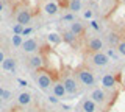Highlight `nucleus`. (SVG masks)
Instances as JSON below:
<instances>
[{
	"label": "nucleus",
	"mask_w": 125,
	"mask_h": 112,
	"mask_svg": "<svg viewBox=\"0 0 125 112\" xmlns=\"http://www.w3.org/2000/svg\"><path fill=\"white\" fill-rule=\"evenodd\" d=\"M117 95V92H108L102 87H92L91 94H89V98L92 100L94 103L97 104V107L100 109V112H108L109 107H111L113 101H114V96Z\"/></svg>",
	"instance_id": "1"
},
{
	"label": "nucleus",
	"mask_w": 125,
	"mask_h": 112,
	"mask_svg": "<svg viewBox=\"0 0 125 112\" xmlns=\"http://www.w3.org/2000/svg\"><path fill=\"white\" fill-rule=\"evenodd\" d=\"M73 75L78 81V84L83 87H88V89H92L95 87L97 84V79H95V75L92 73L91 69H88L86 65H78V67L73 70Z\"/></svg>",
	"instance_id": "2"
},
{
	"label": "nucleus",
	"mask_w": 125,
	"mask_h": 112,
	"mask_svg": "<svg viewBox=\"0 0 125 112\" xmlns=\"http://www.w3.org/2000/svg\"><path fill=\"white\" fill-rule=\"evenodd\" d=\"M60 81L62 83V86H64V89H66V92H67L69 96H75V95H78V92H80V84H78L75 75H73V70H70V69H66L64 72H61Z\"/></svg>",
	"instance_id": "3"
},
{
	"label": "nucleus",
	"mask_w": 125,
	"mask_h": 112,
	"mask_svg": "<svg viewBox=\"0 0 125 112\" xmlns=\"http://www.w3.org/2000/svg\"><path fill=\"white\" fill-rule=\"evenodd\" d=\"M34 81H36L38 87L41 89V90H49V89H52L53 83H55L52 73L49 70H44V69L34 72Z\"/></svg>",
	"instance_id": "4"
},
{
	"label": "nucleus",
	"mask_w": 125,
	"mask_h": 112,
	"mask_svg": "<svg viewBox=\"0 0 125 112\" xmlns=\"http://www.w3.org/2000/svg\"><path fill=\"white\" fill-rule=\"evenodd\" d=\"M89 62L92 65H95V67H106L109 64V58L103 52H95L89 55Z\"/></svg>",
	"instance_id": "5"
},
{
	"label": "nucleus",
	"mask_w": 125,
	"mask_h": 112,
	"mask_svg": "<svg viewBox=\"0 0 125 112\" xmlns=\"http://www.w3.org/2000/svg\"><path fill=\"white\" fill-rule=\"evenodd\" d=\"M102 83V89L108 92H116V87H117V78L114 73H105L100 79Z\"/></svg>",
	"instance_id": "6"
},
{
	"label": "nucleus",
	"mask_w": 125,
	"mask_h": 112,
	"mask_svg": "<svg viewBox=\"0 0 125 112\" xmlns=\"http://www.w3.org/2000/svg\"><path fill=\"white\" fill-rule=\"evenodd\" d=\"M27 64H28L30 69H33V70L36 72V70H41V69H44L45 59H44V56H42L41 53H33V55L28 58Z\"/></svg>",
	"instance_id": "7"
},
{
	"label": "nucleus",
	"mask_w": 125,
	"mask_h": 112,
	"mask_svg": "<svg viewBox=\"0 0 125 112\" xmlns=\"http://www.w3.org/2000/svg\"><path fill=\"white\" fill-rule=\"evenodd\" d=\"M78 111L80 112H100V109L97 107V104L94 103L89 96H86V98H83L80 101V104H78Z\"/></svg>",
	"instance_id": "8"
},
{
	"label": "nucleus",
	"mask_w": 125,
	"mask_h": 112,
	"mask_svg": "<svg viewBox=\"0 0 125 112\" xmlns=\"http://www.w3.org/2000/svg\"><path fill=\"white\" fill-rule=\"evenodd\" d=\"M52 95L56 96L58 100H64L66 96H69L67 92H66V89H64V86H62V83H61L60 79H56L53 83V86H52Z\"/></svg>",
	"instance_id": "9"
},
{
	"label": "nucleus",
	"mask_w": 125,
	"mask_h": 112,
	"mask_svg": "<svg viewBox=\"0 0 125 112\" xmlns=\"http://www.w3.org/2000/svg\"><path fill=\"white\" fill-rule=\"evenodd\" d=\"M25 53H38V50H39V44H38V39H33V37H30V39H27V41H23V44H22V47H21Z\"/></svg>",
	"instance_id": "10"
},
{
	"label": "nucleus",
	"mask_w": 125,
	"mask_h": 112,
	"mask_svg": "<svg viewBox=\"0 0 125 112\" xmlns=\"http://www.w3.org/2000/svg\"><path fill=\"white\" fill-rule=\"evenodd\" d=\"M86 48H88V52H91V53L102 52V48H103V42H102L100 37H91V39L88 41V44H86Z\"/></svg>",
	"instance_id": "11"
},
{
	"label": "nucleus",
	"mask_w": 125,
	"mask_h": 112,
	"mask_svg": "<svg viewBox=\"0 0 125 112\" xmlns=\"http://www.w3.org/2000/svg\"><path fill=\"white\" fill-rule=\"evenodd\" d=\"M31 101H33V95L30 92H21L17 95V104L19 106H28V104H31Z\"/></svg>",
	"instance_id": "12"
},
{
	"label": "nucleus",
	"mask_w": 125,
	"mask_h": 112,
	"mask_svg": "<svg viewBox=\"0 0 125 112\" xmlns=\"http://www.w3.org/2000/svg\"><path fill=\"white\" fill-rule=\"evenodd\" d=\"M16 20H17V24H21V25H27V24H30V20H31V14H30V11H19L17 13V16H16Z\"/></svg>",
	"instance_id": "13"
},
{
	"label": "nucleus",
	"mask_w": 125,
	"mask_h": 112,
	"mask_svg": "<svg viewBox=\"0 0 125 112\" xmlns=\"http://www.w3.org/2000/svg\"><path fill=\"white\" fill-rule=\"evenodd\" d=\"M16 67H17V62L14 58H5V61L2 62V69L5 72H16Z\"/></svg>",
	"instance_id": "14"
},
{
	"label": "nucleus",
	"mask_w": 125,
	"mask_h": 112,
	"mask_svg": "<svg viewBox=\"0 0 125 112\" xmlns=\"http://www.w3.org/2000/svg\"><path fill=\"white\" fill-rule=\"evenodd\" d=\"M69 31L73 33L75 36H80V34L84 33V25L81 24V22L75 20V22H72V24H70V30H69Z\"/></svg>",
	"instance_id": "15"
},
{
	"label": "nucleus",
	"mask_w": 125,
	"mask_h": 112,
	"mask_svg": "<svg viewBox=\"0 0 125 112\" xmlns=\"http://www.w3.org/2000/svg\"><path fill=\"white\" fill-rule=\"evenodd\" d=\"M61 37H62V42H66V44H69V45H73V44H75V37L77 36L67 30V31H64L61 34Z\"/></svg>",
	"instance_id": "16"
},
{
	"label": "nucleus",
	"mask_w": 125,
	"mask_h": 112,
	"mask_svg": "<svg viewBox=\"0 0 125 112\" xmlns=\"http://www.w3.org/2000/svg\"><path fill=\"white\" fill-rule=\"evenodd\" d=\"M44 11L49 14V16H55V14L58 13V5H56V3H53V2H49V3H45Z\"/></svg>",
	"instance_id": "17"
},
{
	"label": "nucleus",
	"mask_w": 125,
	"mask_h": 112,
	"mask_svg": "<svg viewBox=\"0 0 125 112\" xmlns=\"http://www.w3.org/2000/svg\"><path fill=\"white\" fill-rule=\"evenodd\" d=\"M69 9L72 11V13H77V11H80V9H81V2H80V0H70Z\"/></svg>",
	"instance_id": "18"
},
{
	"label": "nucleus",
	"mask_w": 125,
	"mask_h": 112,
	"mask_svg": "<svg viewBox=\"0 0 125 112\" xmlns=\"http://www.w3.org/2000/svg\"><path fill=\"white\" fill-rule=\"evenodd\" d=\"M49 41L52 42V44H61L62 42V37H61V34H58V33H50L49 34Z\"/></svg>",
	"instance_id": "19"
},
{
	"label": "nucleus",
	"mask_w": 125,
	"mask_h": 112,
	"mask_svg": "<svg viewBox=\"0 0 125 112\" xmlns=\"http://www.w3.org/2000/svg\"><path fill=\"white\" fill-rule=\"evenodd\" d=\"M11 42H13L14 47H22V44H23V37L21 36V34H14V36L11 37Z\"/></svg>",
	"instance_id": "20"
},
{
	"label": "nucleus",
	"mask_w": 125,
	"mask_h": 112,
	"mask_svg": "<svg viewBox=\"0 0 125 112\" xmlns=\"http://www.w3.org/2000/svg\"><path fill=\"white\" fill-rule=\"evenodd\" d=\"M11 98H13V92L5 89V90H3V95H2V100H3V101H10Z\"/></svg>",
	"instance_id": "21"
},
{
	"label": "nucleus",
	"mask_w": 125,
	"mask_h": 112,
	"mask_svg": "<svg viewBox=\"0 0 125 112\" xmlns=\"http://www.w3.org/2000/svg\"><path fill=\"white\" fill-rule=\"evenodd\" d=\"M13 31H14V34H21V36H22V31H23V25H21V24H16V25L13 26Z\"/></svg>",
	"instance_id": "22"
},
{
	"label": "nucleus",
	"mask_w": 125,
	"mask_h": 112,
	"mask_svg": "<svg viewBox=\"0 0 125 112\" xmlns=\"http://www.w3.org/2000/svg\"><path fill=\"white\" fill-rule=\"evenodd\" d=\"M62 20L66 22H75V16H73V13H67L62 16Z\"/></svg>",
	"instance_id": "23"
},
{
	"label": "nucleus",
	"mask_w": 125,
	"mask_h": 112,
	"mask_svg": "<svg viewBox=\"0 0 125 112\" xmlns=\"http://www.w3.org/2000/svg\"><path fill=\"white\" fill-rule=\"evenodd\" d=\"M117 52L122 56H125V42H119V44H117Z\"/></svg>",
	"instance_id": "24"
},
{
	"label": "nucleus",
	"mask_w": 125,
	"mask_h": 112,
	"mask_svg": "<svg viewBox=\"0 0 125 112\" xmlns=\"http://www.w3.org/2000/svg\"><path fill=\"white\" fill-rule=\"evenodd\" d=\"M109 44L114 45V44H119V39H117L116 34H109Z\"/></svg>",
	"instance_id": "25"
},
{
	"label": "nucleus",
	"mask_w": 125,
	"mask_h": 112,
	"mask_svg": "<svg viewBox=\"0 0 125 112\" xmlns=\"http://www.w3.org/2000/svg\"><path fill=\"white\" fill-rule=\"evenodd\" d=\"M89 25H91V28H94L95 31H99V30H100V25L97 24L95 20H91V22H89Z\"/></svg>",
	"instance_id": "26"
},
{
	"label": "nucleus",
	"mask_w": 125,
	"mask_h": 112,
	"mask_svg": "<svg viewBox=\"0 0 125 112\" xmlns=\"http://www.w3.org/2000/svg\"><path fill=\"white\" fill-rule=\"evenodd\" d=\"M31 31H33V30H31L30 26H28V28H23V31H22V36H28V34H30Z\"/></svg>",
	"instance_id": "27"
},
{
	"label": "nucleus",
	"mask_w": 125,
	"mask_h": 112,
	"mask_svg": "<svg viewBox=\"0 0 125 112\" xmlns=\"http://www.w3.org/2000/svg\"><path fill=\"white\" fill-rule=\"evenodd\" d=\"M49 101L53 103V104H56V103H58V98H56V96H53V95H50V96H49Z\"/></svg>",
	"instance_id": "28"
},
{
	"label": "nucleus",
	"mask_w": 125,
	"mask_h": 112,
	"mask_svg": "<svg viewBox=\"0 0 125 112\" xmlns=\"http://www.w3.org/2000/svg\"><path fill=\"white\" fill-rule=\"evenodd\" d=\"M5 52H3V50H0V65H2V62H3V61H5Z\"/></svg>",
	"instance_id": "29"
},
{
	"label": "nucleus",
	"mask_w": 125,
	"mask_h": 112,
	"mask_svg": "<svg viewBox=\"0 0 125 112\" xmlns=\"http://www.w3.org/2000/svg\"><path fill=\"white\" fill-rule=\"evenodd\" d=\"M84 17H86V19H91V17H92V11H91V9L84 11Z\"/></svg>",
	"instance_id": "30"
},
{
	"label": "nucleus",
	"mask_w": 125,
	"mask_h": 112,
	"mask_svg": "<svg viewBox=\"0 0 125 112\" xmlns=\"http://www.w3.org/2000/svg\"><path fill=\"white\" fill-rule=\"evenodd\" d=\"M17 83H19V84H21V86H22V87H25V86H27V81H23V79H21V78H19V79H17Z\"/></svg>",
	"instance_id": "31"
},
{
	"label": "nucleus",
	"mask_w": 125,
	"mask_h": 112,
	"mask_svg": "<svg viewBox=\"0 0 125 112\" xmlns=\"http://www.w3.org/2000/svg\"><path fill=\"white\" fill-rule=\"evenodd\" d=\"M3 90H5V89H3V87H0V98H2V95H3Z\"/></svg>",
	"instance_id": "32"
},
{
	"label": "nucleus",
	"mask_w": 125,
	"mask_h": 112,
	"mask_svg": "<svg viewBox=\"0 0 125 112\" xmlns=\"http://www.w3.org/2000/svg\"><path fill=\"white\" fill-rule=\"evenodd\" d=\"M2 104H3V100H2V98H0V107H2Z\"/></svg>",
	"instance_id": "33"
},
{
	"label": "nucleus",
	"mask_w": 125,
	"mask_h": 112,
	"mask_svg": "<svg viewBox=\"0 0 125 112\" xmlns=\"http://www.w3.org/2000/svg\"><path fill=\"white\" fill-rule=\"evenodd\" d=\"M3 8V5H2V2H0V9H2Z\"/></svg>",
	"instance_id": "34"
},
{
	"label": "nucleus",
	"mask_w": 125,
	"mask_h": 112,
	"mask_svg": "<svg viewBox=\"0 0 125 112\" xmlns=\"http://www.w3.org/2000/svg\"><path fill=\"white\" fill-rule=\"evenodd\" d=\"M124 76H125V69H124Z\"/></svg>",
	"instance_id": "35"
}]
</instances>
